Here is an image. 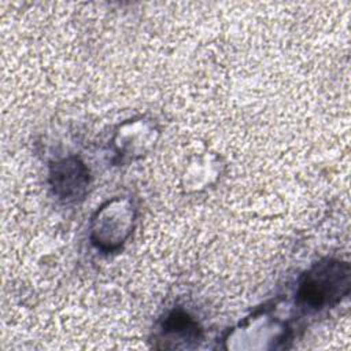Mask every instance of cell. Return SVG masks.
Here are the masks:
<instances>
[{
    "label": "cell",
    "instance_id": "6da1fadb",
    "mask_svg": "<svg viewBox=\"0 0 351 351\" xmlns=\"http://www.w3.org/2000/svg\"><path fill=\"white\" fill-rule=\"evenodd\" d=\"M350 267L347 263L326 261L315 265L303 278L299 298L303 303L319 308L337 302L348 292Z\"/></svg>",
    "mask_w": 351,
    "mask_h": 351
},
{
    "label": "cell",
    "instance_id": "7a4b0ae2",
    "mask_svg": "<svg viewBox=\"0 0 351 351\" xmlns=\"http://www.w3.org/2000/svg\"><path fill=\"white\" fill-rule=\"evenodd\" d=\"M51 177L55 192L67 199L78 196L88 182L85 167L77 159H67L56 163Z\"/></svg>",
    "mask_w": 351,
    "mask_h": 351
}]
</instances>
